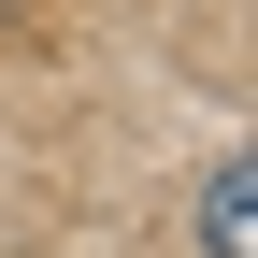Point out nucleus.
<instances>
[{
	"mask_svg": "<svg viewBox=\"0 0 258 258\" xmlns=\"http://www.w3.org/2000/svg\"><path fill=\"white\" fill-rule=\"evenodd\" d=\"M201 258H258V172H244V158L201 172Z\"/></svg>",
	"mask_w": 258,
	"mask_h": 258,
	"instance_id": "1",
	"label": "nucleus"
}]
</instances>
